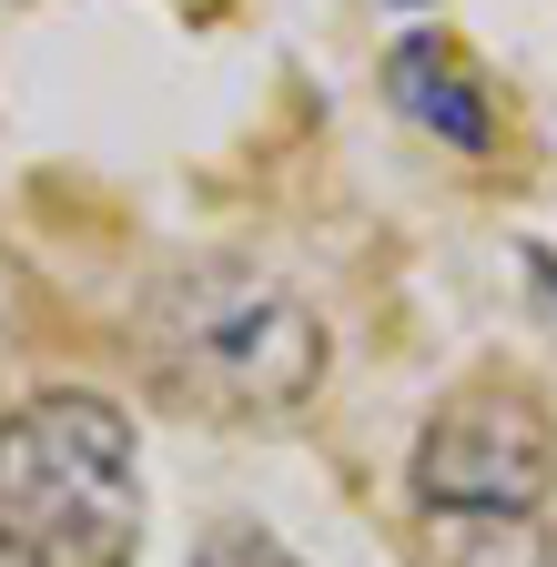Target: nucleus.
Wrapping results in <instances>:
<instances>
[{
	"label": "nucleus",
	"instance_id": "2",
	"mask_svg": "<svg viewBox=\"0 0 557 567\" xmlns=\"http://www.w3.org/2000/svg\"><path fill=\"white\" fill-rule=\"evenodd\" d=\"M163 354L224 415H285L324 375V324L264 274H193L163 305Z\"/></svg>",
	"mask_w": 557,
	"mask_h": 567
},
{
	"label": "nucleus",
	"instance_id": "6",
	"mask_svg": "<svg viewBox=\"0 0 557 567\" xmlns=\"http://www.w3.org/2000/svg\"><path fill=\"white\" fill-rule=\"evenodd\" d=\"M405 11H426V0H405Z\"/></svg>",
	"mask_w": 557,
	"mask_h": 567
},
{
	"label": "nucleus",
	"instance_id": "5",
	"mask_svg": "<svg viewBox=\"0 0 557 567\" xmlns=\"http://www.w3.org/2000/svg\"><path fill=\"white\" fill-rule=\"evenodd\" d=\"M193 567H305V557H295V547H274L264 527H214Z\"/></svg>",
	"mask_w": 557,
	"mask_h": 567
},
{
	"label": "nucleus",
	"instance_id": "4",
	"mask_svg": "<svg viewBox=\"0 0 557 567\" xmlns=\"http://www.w3.org/2000/svg\"><path fill=\"white\" fill-rule=\"evenodd\" d=\"M385 92H395L405 122H426L436 142H456V153H486V92L466 82V61H456L446 41H405V51L385 61Z\"/></svg>",
	"mask_w": 557,
	"mask_h": 567
},
{
	"label": "nucleus",
	"instance_id": "3",
	"mask_svg": "<svg viewBox=\"0 0 557 567\" xmlns=\"http://www.w3.org/2000/svg\"><path fill=\"white\" fill-rule=\"evenodd\" d=\"M557 486V425L527 385H466L415 436V507L446 527H507Z\"/></svg>",
	"mask_w": 557,
	"mask_h": 567
},
{
	"label": "nucleus",
	"instance_id": "1",
	"mask_svg": "<svg viewBox=\"0 0 557 567\" xmlns=\"http://www.w3.org/2000/svg\"><path fill=\"white\" fill-rule=\"evenodd\" d=\"M143 557V436L92 385L0 415V567H132Z\"/></svg>",
	"mask_w": 557,
	"mask_h": 567
}]
</instances>
